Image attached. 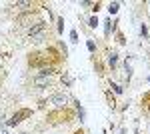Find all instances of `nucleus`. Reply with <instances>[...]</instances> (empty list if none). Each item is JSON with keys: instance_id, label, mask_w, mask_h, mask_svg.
<instances>
[{"instance_id": "f3484780", "label": "nucleus", "mask_w": 150, "mask_h": 134, "mask_svg": "<svg viewBox=\"0 0 150 134\" xmlns=\"http://www.w3.org/2000/svg\"><path fill=\"white\" fill-rule=\"evenodd\" d=\"M62 24H64V20H62V18H58V30H60V32H62Z\"/></svg>"}, {"instance_id": "a211bd4d", "label": "nucleus", "mask_w": 150, "mask_h": 134, "mask_svg": "<svg viewBox=\"0 0 150 134\" xmlns=\"http://www.w3.org/2000/svg\"><path fill=\"white\" fill-rule=\"evenodd\" d=\"M74 134H84V132H82V130H76V132H74Z\"/></svg>"}, {"instance_id": "20e7f679", "label": "nucleus", "mask_w": 150, "mask_h": 134, "mask_svg": "<svg viewBox=\"0 0 150 134\" xmlns=\"http://www.w3.org/2000/svg\"><path fill=\"white\" fill-rule=\"evenodd\" d=\"M44 28H46V24L42 22V20H40V22H36V24H32V26L28 28V36H30V38H34V36H38V34H44Z\"/></svg>"}, {"instance_id": "9d476101", "label": "nucleus", "mask_w": 150, "mask_h": 134, "mask_svg": "<svg viewBox=\"0 0 150 134\" xmlns=\"http://www.w3.org/2000/svg\"><path fill=\"white\" fill-rule=\"evenodd\" d=\"M44 38H46V34H38V36H34V38H32V42L40 44V42H44Z\"/></svg>"}, {"instance_id": "4468645a", "label": "nucleus", "mask_w": 150, "mask_h": 134, "mask_svg": "<svg viewBox=\"0 0 150 134\" xmlns=\"http://www.w3.org/2000/svg\"><path fill=\"white\" fill-rule=\"evenodd\" d=\"M90 28H96V26H98V18H90Z\"/></svg>"}, {"instance_id": "0eeeda50", "label": "nucleus", "mask_w": 150, "mask_h": 134, "mask_svg": "<svg viewBox=\"0 0 150 134\" xmlns=\"http://www.w3.org/2000/svg\"><path fill=\"white\" fill-rule=\"evenodd\" d=\"M52 72H54V68H52V66H44V68H40V72H38V74H40V76H48V78H50V74H52Z\"/></svg>"}, {"instance_id": "aec40b11", "label": "nucleus", "mask_w": 150, "mask_h": 134, "mask_svg": "<svg viewBox=\"0 0 150 134\" xmlns=\"http://www.w3.org/2000/svg\"><path fill=\"white\" fill-rule=\"evenodd\" d=\"M20 134H26V132H20Z\"/></svg>"}, {"instance_id": "6e6552de", "label": "nucleus", "mask_w": 150, "mask_h": 134, "mask_svg": "<svg viewBox=\"0 0 150 134\" xmlns=\"http://www.w3.org/2000/svg\"><path fill=\"white\" fill-rule=\"evenodd\" d=\"M118 8H120V4H118V2H110L108 12H110V14H116V12H118Z\"/></svg>"}, {"instance_id": "423d86ee", "label": "nucleus", "mask_w": 150, "mask_h": 134, "mask_svg": "<svg viewBox=\"0 0 150 134\" xmlns=\"http://www.w3.org/2000/svg\"><path fill=\"white\" fill-rule=\"evenodd\" d=\"M14 8L20 10V12H26V10L32 8V2H14Z\"/></svg>"}, {"instance_id": "2eb2a0df", "label": "nucleus", "mask_w": 150, "mask_h": 134, "mask_svg": "<svg viewBox=\"0 0 150 134\" xmlns=\"http://www.w3.org/2000/svg\"><path fill=\"white\" fill-rule=\"evenodd\" d=\"M88 50H90V52H94V50H96V44H94L92 40H88Z\"/></svg>"}, {"instance_id": "7ed1b4c3", "label": "nucleus", "mask_w": 150, "mask_h": 134, "mask_svg": "<svg viewBox=\"0 0 150 134\" xmlns=\"http://www.w3.org/2000/svg\"><path fill=\"white\" fill-rule=\"evenodd\" d=\"M48 102L54 104L56 108H66V104H68V96H66L64 92H58V94H52Z\"/></svg>"}, {"instance_id": "f257e3e1", "label": "nucleus", "mask_w": 150, "mask_h": 134, "mask_svg": "<svg viewBox=\"0 0 150 134\" xmlns=\"http://www.w3.org/2000/svg\"><path fill=\"white\" fill-rule=\"evenodd\" d=\"M46 62H48V54H42V52H34V54H30V58H28V64H30V66L44 68Z\"/></svg>"}, {"instance_id": "6ab92c4d", "label": "nucleus", "mask_w": 150, "mask_h": 134, "mask_svg": "<svg viewBox=\"0 0 150 134\" xmlns=\"http://www.w3.org/2000/svg\"><path fill=\"white\" fill-rule=\"evenodd\" d=\"M0 134H8V132H6V130H2V132H0Z\"/></svg>"}, {"instance_id": "1a4fd4ad", "label": "nucleus", "mask_w": 150, "mask_h": 134, "mask_svg": "<svg viewBox=\"0 0 150 134\" xmlns=\"http://www.w3.org/2000/svg\"><path fill=\"white\" fill-rule=\"evenodd\" d=\"M142 104H146V110L150 112V92H146V94L142 96Z\"/></svg>"}, {"instance_id": "ddd939ff", "label": "nucleus", "mask_w": 150, "mask_h": 134, "mask_svg": "<svg viewBox=\"0 0 150 134\" xmlns=\"http://www.w3.org/2000/svg\"><path fill=\"white\" fill-rule=\"evenodd\" d=\"M70 40H72V42H78V34H76V30L70 32Z\"/></svg>"}, {"instance_id": "f03ea898", "label": "nucleus", "mask_w": 150, "mask_h": 134, "mask_svg": "<svg viewBox=\"0 0 150 134\" xmlns=\"http://www.w3.org/2000/svg\"><path fill=\"white\" fill-rule=\"evenodd\" d=\"M32 114V110H28V108H22V110H18L16 114H12V118L8 120V126H16V124H20L24 118H28Z\"/></svg>"}, {"instance_id": "39448f33", "label": "nucleus", "mask_w": 150, "mask_h": 134, "mask_svg": "<svg viewBox=\"0 0 150 134\" xmlns=\"http://www.w3.org/2000/svg\"><path fill=\"white\" fill-rule=\"evenodd\" d=\"M34 86H36V88H48V86H50V78L38 74V76L34 78Z\"/></svg>"}, {"instance_id": "f8f14e48", "label": "nucleus", "mask_w": 150, "mask_h": 134, "mask_svg": "<svg viewBox=\"0 0 150 134\" xmlns=\"http://www.w3.org/2000/svg\"><path fill=\"white\" fill-rule=\"evenodd\" d=\"M62 84H66V86H70V84H72V78H70L68 74H62Z\"/></svg>"}, {"instance_id": "9b49d317", "label": "nucleus", "mask_w": 150, "mask_h": 134, "mask_svg": "<svg viewBox=\"0 0 150 134\" xmlns=\"http://www.w3.org/2000/svg\"><path fill=\"white\" fill-rule=\"evenodd\" d=\"M108 62H110V66H114L116 62H118V56H116V54H114V52H112V54L108 56Z\"/></svg>"}, {"instance_id": "dca6fc26", "label": "nucleus", "mask_w": 150, "mask_h": 134, "mask_svg": "<svg viewBox=\"0 0 150 134\" xmlns=\"http://www.w3.org/2000/svg\"><path fill=\"white\" fill-rule=\"evenodd\" d=\"M112 88H114V92H116V94H122V88H120L118 84H112Z\"/></svg>"}]
</instances>
